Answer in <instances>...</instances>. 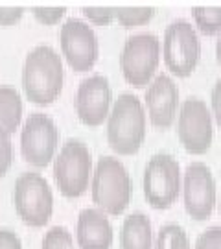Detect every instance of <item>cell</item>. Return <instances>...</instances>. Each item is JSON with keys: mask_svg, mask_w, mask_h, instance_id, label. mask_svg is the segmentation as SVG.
<instances>
[{"mask_svg": "<svg viewBox=\"0 0 221 249\" xmlns=\"http://www.w3.org/2000/svg\"><path fill=\"white\" fill-rule=\"evenodd\" d=\"M65 69L61 55L50 45H37L22 65V89L30 102L48 106L61 94Z\"/></svg>", "mask_w": 221, "mask_h": 249, "instance_id": "6da1fadb", "label": "cell"}, {"mask_svg": "<svg viewBox=\"0 0 221 249\" xmlns=\"http://www.w3.org/2000/svg\"><path fill=\"white\" fill-rule=\"evenodd\" d=\"M146 109L138 96L122 92L107 116V142L118 155H135L146 139Z\"/></svg>", "mask_w": 221, "mask_h": 249, "instance_id": "7a4b0ae2", "label": "cell"}, {"mask_svg": "<svg viewBox=\"0 0 221 249\" xmlns=\"http://www.w3.org/2000/svg\"><path fill=\"white\" fill-rule=\"evenodd\" d=\"M131 178L124 162L113 155L100 157L90 178V194L96 209L107 216H118L131 201Z\"/></svg>", "mask_w": 221, "mask_h": 249, "instance_id": "3957f363", "label": "cell"}, {"mask_svg": "<svg viewBox=\"0 0 221 249\" xmlns=\"http://www.w3.org/2000/svg\"><path fill=\"white\" fill-rule=\"evenodd\" d=\"M92 170V153L78 139H68L53 157V179L59 192L67 197H80L87 192Z\"/></svg>", "mask_w": 221, "mask_h": 249, "instance_id": "277c9868", "label": "cell"}, {"mask_svg": "<svg viewBox=\"0 0 221 249\" xmlns=\"http://www.w3.org/2000/svg\"><path fill=\"white\" fill-rule=\"evenodd\" d=\"M13 203L18 218L30 227H43L53 213V194L48 181L37 172H22L15 179Z\"/></svg>", "mask_w": 221, "mask_h": 249, "instance_id": "5b68a950", "label": "cell"}, {"mask_svg": "<svg viewBox=\"0 0 221 249\" xmlns=\"http://www.w3.org/2000/svg\"><path fill=\"white\" fill-rule=\"evenodd\" d=\"M160 63V41L151 32L127 37L120 53V69L133 87H146L157 74Z\"/></svg>", "mask_w": 221, "mask_h": 249, "instance_id": "8992f818", "label": "cell"}, {"mask_svg": "<svg viewBox=\"0 0 221 249\" xmlns=\"http://www.w3.org/2000/svg\"><path fill=\"white\" fill-rule=\"evenodd\" d=\"M162 57L171 74L177 78H186L195 71L201 59V41L186 18H177L170 22L162 39Z\"/></svg>", "mask_w": 221, "mask_h": 249, "instance_id": "52a82bcc", "label": "cell"}, {"mask_svg": "<svg viewBox=\"0 0 221 249\" xmlns=\"http://www.w3.org/2000/svg\"><path fill=\"white\" fill-rule=\"evenodd\" d=\"M144 196L153 209H168L181 192V168L173 155L155 153L144 170Z\"/></svg>", "mask_w": 221, "mask_h": 249, "instance_id": "ba28073f", "label": "cell"}, {"mask_svg": "<svg viewBox=\"0 0 221 249\" xmlns=\"http://www.w3.org/2000/svg\"><path fill=\"white\" fill-rule=\"evenodd\" d=\"M177 135L185 150L192 155H203L210 150L214 122L204 100L190 96L181 104L177 116Z\"/></svg>", "mask_w": 221, "mask_h": 249, "instance_id": "9c48e42d", "label": "cell"}, {"mask_svg": "<svg viewBox=\"0 0 221 249\" xmlns=\"http://www.w3.org/2000/svg\"><path fill=\"white\" fill-rule=\"evenodd\" d=\"M59 146V129L52 116L32 113L20 129V153L26 162L35 168H44L53 160Z\"/></svg>", "mask_w": 221, "mask_h": 249, "instance_id": "30bf717a", "label": "cell"}, {"mask_svg": "<svg viewBox=\"0 0 221 249\" xmlns=\"http://www.w3.org/2000/svg\"><path fill=\"white\" fill-rule=\"evenodd\" d=\"M59 45L67 63L76 72L90 71L100 55V41L87 20L68 17L59 30Z\"/></svg>", "mask_w": 221, "mask_h": 249, "instance_id": "8fae6325", "label": "cell"}, {"mask_svg": "<svg viewBox=\"0 0 221 249\" xmlns=\"http://www.w3.org/2000/svg\"><path fill=\"white\" fill-rule=\"evenodd\" d=\"M216 178L212 170L204 162L195 160L186 166L181 181L183 201L186 213L194 220H206L214 213L218 203V190H216Z\"/></svg>", "mask_w": 221, "mask_h": 249, "instance_id": "7c38bea8", "label": "cell"}, {"mask_svg": "<svg viewBox=\"0 0 221 249\" xmlns=\"http://www.w3.org/2000/svg\"><path fill=\"white\" fill-rule=\"evenodd\" d=\"M113 107V89L103 74H90L80 81L76 92V113L85 125H102Z\"/></svg>", "mask_w": 221, "mask_h": 249, "instance_id": "4fadbf2b", "label": "cell"}, {"mask_svg": "<svg viewBox=\"0 0 221 249\" xmlns=\"http://www.w3.org/2000/svg\"><path fill=\"white\" fill-rule=\"evenodd\" d=\"M144 109L151 124L159 129H168L175 122L179 111V87L166 72L155 74L144 94Z\"/></svg>", "mask_w": 221, "mask_h": 249, "instance_id": "5bb4252c", "label": "cell"}, {"mask_svg": "<svg viewBox=\"0 0 221 249\" xmlns=\"http://www.w3.org/2000/svg\"><path fill=\"white\" fill-rule=\"evenodd\" d=\"M76 240L81 249H111L115 231L105 213L96 207H87L78 214Z\"/></svg>", "mask_w": 221, "mask_h": 249, "instance_id": "9a60e30c", "label": "cell"}, {"mask_svg": "<svg viewBox=\"0 0 221 249\" xmlns=\"http://www.w3.org/2000/svg\"><path fill=\"white\" fill-rule=\"evenodd\" d=\"M122 249H151L153 248V227L144 213L127 214L120 229Z\"/></svg>", "mask_w": 221, "mask_h": 249, "instance_id": "2e32d148", "label": "cell"}, {"mask_svg": "<svg viewBox=\"0 0 221 249\" xmlns=\"http://www.w3.org/2000/svg\"><path fill=\"white\" fill-rule=\"evenodd\" d=\"M22 96L11 85H0V129L6 133H15L22 122Z\"/></svg>", "mask_w": 221, "mask_h": 249, "instance_id": "e0dca14e", "label": "cell"}, {"mask_svg": "<svg viewBox=\"0 0 221 249\" xmlns=\"http://www.w3.org/2000/svg\"><path fill=\"white\" fill-rule=\"evenodd\" d=\"M155 249H192L188 232L179 223H164L157 232V238L153 242Z\"/></svg>", "mask_w": 221, "mask_h": 249, "instance_id": "ac0fdd59", "label": "cell"}, {"mask_svg": "<svg viewBox=\"0 0 221 249\" xmlns=\"http://www.w3.org/2000/svg\"><path fill=\"white\" fill-rule=\"evenodd\" d=\"M195 26L204 36H218L221 32V6L199 4L192 9Z\"/></svg>", "mask_w": 221, "mask_h": 249, "instance_id": "d6986e66", "label": "cell"}, {"mask_svg": "<svg viewBox=\"0 0 221 249\" xmlns=\"http://www.w3.org/2000/svg\"><path fill=\"white\" fill-rule=\"evenodd\" d=\"M155 15L153 6H116V20L124 28L148 24Z\"/></svg>", "mask_w": 221, "mask_h": 249, "instance_id": "ffe728a7", "label": "cell"}, {"mask_svg": "<svg viewBox=\"0 0 221 249\" xmlns=\"http://www.w3.org/2000/svg\"><path fill=\"white\" fill-rule=\"evenodd\" d=\"M41 249H76L72 232L63 225H53L44 232Z\"/></svg>", "mask_w": 221, "mask_h": 249, "instance_id": "44dd1931", "label": "cell"}, {"mask_svg": "<svg viewBox=\"0 0 221 249\" xmlns=\"http://www.w3.org/2000/svg\"><path fill=\"white\" fill-rule=\"evenodd\" d=\"M83 15L88 18V22L98 24V26H107L111 24L116 17V6H109V4H88L81 8Z\"/></svg>", "mask_w": 221, "mask_h": 249, "instance_id": "7402d4cb", "label": "cell"}, {"mask_svg": "<svg viewBox=\"0 0 221 249\" xmlns=\"http://www.w3.org/2000/svg\"><path fill=\"white\" fill-rule=\"evenodd\" d=\"M32 13H34V17L39 20V22H43V24H48V26H53V24H57L63 17H65V13H67V8L65 6H32Z\"/></svg>", "mask_w": 221, "mask_h": 249, "instance_id": "603a6c76", "label": "cell"}, {"mask_svg": "<svg viewBox=\"0 0 221 249\" xmlns=\"http://www.w3.org/2000/svg\"><path fill=\"white\" fill-rule=\"evenodd\" d=\"M13 162V144H11V135L0 129V178H4L11 168Z\"/></svg>", "mask_w": 221, "mask_h": 249, "instance_id": "cb8c5ba5", "label": "cell"}, {"mask_svg": "<svg viewBox=\"0 0 221 249\" xmlns=\"http://www.w3.org/2000/svg\"><path fill=\"white\" fill-rule=\"evenodd\" d=\"M194 249H221V227L212 225L208 229H204L197 240H195Z\"/></svg>", "mask_w": 221, "mask_h": 249, "instance_id": "d4e9b609", "label": "cell"}, {"mask_svg": "<svg viewBox=\"0 0 221 249\" xmlns=\"http://www.w3.org/2000/svg\"><path fill=\"white\" fill-rule=\"evenodd\" d=\"M24 15V6H9L0 4V24L2 26H13Z\"/></svg>", "mask_w": 221, "mask_h": 249, "instance_id": "484cf974", "label": "cell"}, {"mask_svg": "<svg viewBox=\"0 0 221 249\" xmlns=\"http://www.w3.org/2000/svg\"><path fill=\"white\" fill-rule=\"evenodd\" d=\"M0 249H22L18 234L11 229H0Z\"/></svg>", "mask_w": 221, "mask_h": 249, "instance_id": "4316f807", "label": "cell"}, {"mask_svg": "<svg viewBox=\"0 0 221 249\" xmlns=\"http://www.w3.org/2000/svg\"><path fill=\"white\" fill-rule=\"evenodd\" d=\"M210 104H212V115L216 118L218 125L221 127V78L212 87V92H210Z\"/></svg>", "mask_w": 221, "mask_h": 249, "instance_id": "83f0119b", "label": "cell"}, {"mask_svg": "<svg viewBox=\"0 0 221 249\" xmlns=\"http://www.w3.org/2000/svg\"><path fill=\"white\" fill-rule=\"evenodd\" d=\"M216 61L221 67V32L218 34V41H216Z\"/></svg>", "mask_w": 221, "mask_h": 249, "instance_id": "f1b7e54d", "label": "cell"}, {"mask_svg": "<svg viewBox=\"0 0 221 249\" xmlns=\"http://www.w3.org/2000/svg\"><path fill=\"white\" fill-rule=\"evenodd\" d=\"M220 214H221V199H220Z\"/></svg>", "mask_w": 221, "mask_h": 249, "instance_id": "f546056e", "label": "cell"}]
</instances>
